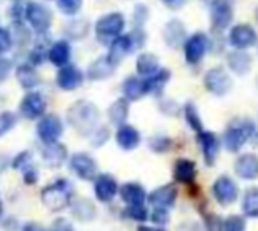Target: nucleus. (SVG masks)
<instances>
[{
  "label": "nucleus",
  "mask_w": 258,
  "mask_h": 231,
  "mask_svg": "<svg viewBox=\"0 0 258 231\" xmlns=\"http://www.w3.org/2000/svg\"><path fill=\"white\" fill-rule=\"evenodd\" d=\"M67 120L79 135L91 136L100 127V110L92 101L77 100L70 106L67 112Z\"/></svg>",
  "instance_id": "1"
},
{
  "label": "nucleus",
  "mask_w": 258,
  "mask_h": 231,
  "mask_svg": "<svg viewBox=\"0 0 258 231\" xmlns=\"http://www.w3.org/2000/svg\"><path fill=\"white\" fill-rule=\"evenodd\" d=\"M257 130L255 124L252 120L249 118H237L233 123L228 124V127L224 132V139L222 144L225 147L227 151L230 153H236L239 151L254 135V132Z\"/></svg>",
  "instance_id": "2"
},
{
  "label": "nucleus",
  "mask_w": 258,
  "mask_h": 231,
  "mask_svg": "<svg viewBox=\"0 0 258 231\" xmlns=\"http://www.w3.org/2000/svg\"><path fill=\"white\" fill-rule=\"evenodd\" d=\"M73 197V185L68 180H56L42 189L41 198L42 204L51 212H60L70 206Z\"/></svg>",
  "instance_id": "3"
},
{
  "label": "nucleus",
  "mask_w": 258,
  "mask_h": 231,
  "mask_svg": "<svg viewBox=\"0 0 258 231\" xmlns=\"http://www.w3.org/2000/svg\"><path fill=\"white\" fill-rule=\"evenodd\" d=\"M125 27V17L122 12H110L100 17L95 23V36L101 44L109 45Z\"/></svg>",
  "instance_id": "4"
},
{
  "label": "nucleus",
  "mask_w": 258,
  "mask_h": 231,
  "mask_svg": "<svg viewBox=\"0 0 258 231\" xmlns=\"http://www.w3.org/2000/svg\"><path fill=\"white\" fill-rule=\"evenodd\" d=\"M24 20L38 35H44L53 23V14L45 5L29 2L27 5H24Z\"/></svg>",
  "instance_id": "5"
},
{
  "label": "nucleus",
  "mask_w": 258,
  "mask_h": 231,
  "mask_svg": "<svg viewBox=\"0 0 258 231\" xmlns=\"http://www.w3.org/2000/svg\"><path fill=\"white\" fill-rule=\"evenodd\" d=\"M204 88L216 97H224L233 89V77L224 67H213L204 74Z\"/></svg>",
  "instance_id": "6"
},
{
  "label": "nucleus",
  "mask_w": 258,
  "mask_h": 231,
  "mask_svg": "<svg viewBox=\"0 0 258 231\" xmlns=\"http://www.w3.org/2000/svg\"><path fill=\"white\" fill-rule=\"evenodd\" d=\"M210 38L204 33V32H195L190 36L186 38L184 44H183V53H184V61L195 67L198 65L204 56L207 54L209 48H210Z\"/></svg>",
  "instance_id": "7"
},
{
  "label": "nucleus",
  "mask_w": 258,
  "mask_h": 231,
  "mask_svg": "<svg viewBox=\"0 0 258 231\" xmlns=\"http://www.w3.org/2000/svg\"><path fill=\"white\" fill-rule=\"evenodd\" d=\"M234 18V6L231 0H210V24L212 30L219 33L230 27Z\"/></svg>",
  "instance_id": "8"
},
{
  "label": "nucleus",
  "mask_w": 258,
  "mask_h": 231,
  "mask_svg": "<svg viewBox=\"0 0 258 231\" xmlns=\"http://www.w3.org/2000/svg\"><path fill=\"white\" fill-rule=\"evenodd\" d=\"M228 44L234 50H249L258 44L257 30L246 23L236 24L228 32Z\"/></svg>",
  "instance_id": "9"
},
{
  "label": "nucleus",
  "mask_w": 258,
  "mask_h": 231,
  "mask_svg": "<svg viewBox=\"0 0 258 231\" xmlns=\"http://www.w3.org/2000/svg\"><path fill=\"white\" fill-rule=\"evenodd\" d=\"M63 133V123L56 113H44L36 126V135L44 144L57 142Z\"/></svg>",
  "instance_id": "10"
},
{
  "label": "nucleus",
  "mask_w": 258,
  "mask_h": 231,
  "mask_svg": "<svg viewBox=\"0 0 258 231\" xmlns=\"http://www.w3.org/2000/svg\"><path fill=\"white\" fill-rule=\"evenodd\" d=\"M85 80V74L80 68H77L73 64H67L60 67L56 73V85L60 91L71 92L82 86Z\"/></svg>",
  "instance_id": "11"
},
{
  "label": "nucleus",
  "mask_w": 258,
  "mask_h": 231,
  "mask_svg": "<svg viewBox=\"0 0 258 231\" xmlns=\"http://www.w3.org/2000/svg\"><path fill=\"white\" fill-rule=\"evenodd\" d=\"M18 109H20V113L26 120H36V118H41L45 113L47 100L41 92L30 91L21 98Z\"/></svg>",
  "instance_id": "12"
},
{
  "label": "nucleus",
  "mask_w": 258,
  "mask_h": 231,
  "mask_svg": "<svg viewBox=\"0 0 258 231\" xmlns=\"http://www.w3.org/2000/svg\"><path fill=\"white\" fill-rule=\"evenodd\" d=\"M70 169L82 180L92 182L97 177V163L95 160L86 153H76L70 159Z\"/></svg>",
  "instance_id": "13"
},
{
  "label": "nucleus",
  "mask_w": 258,
  "mask_h": 231,
  "mask_svg": "<svg viewBox=\"0 0 258 231\" xmlns=\"http://www.w3.org/2000/svg\"><path fill=\"white\" fill-rule=\"evenodd\" d=\"M212 192H213L215 200L221 206H230L231 203L236 201V198L239 195V188L233 182V179H230L228 176H221L213 183Z\"/></svg>",
  "instance_id": "14"
},
{
  "label": "nucleus",
  "mask_w": 258,
  "mask_h": 231,
  "mask_svg": "<svg viewBox=\"0 0 258 231\" xmlns=\"http://www.w3.org/2000/svg\"><path fill=\"white\" fill-rule=\"evenodd\" d=\"M133 50H136V45H135V41L132 38L130 33L127 35H119L116 36L110 44H109V53H107V57L109 61L118 67V64H121Z\"/></svg>",
  "instance_id": "15"
},
{
  "label": "nucleus",
  "mask_w": 258,
  "mask_h": 231,
  "mask_svg": "<svg viewBox=\"0 0 258 231\" xmlns=\"http://www.w3.org/2000/svg\"><path fill=\"white\" fill-rule=\"evenodd\" d=\"M163 41L169 48H180L183 47L186 38H187V32H186V26L181 20L178 18H172L169 20L165 27H163Z\"/></svg>",
  "instance_id": "16"
},
{
  "label": "nucleus",
  "mask_w": 258,
  "mask_h": 231,
  "mask_svg": "<svg viewBox=\"0 0 258 231\" xmlns=\"http://www.w3.org/2000/svg\"><path fill=\"white\" fill-rule=\"evenodd\" d=\"M197 141H198V144L201 147V151H203V156H204L206 163L209 166H213L215 162H216V157L219 154V148H221L219 138L213 132L201 130V132H198Z\"/></svg>",
  "instance_id": "17"
},
{
  "label": "nucleus",
  "mask_w": 258,
  "mask_h": 231,
  "mask_svg": "<svg viewBox=\"0 0 258 231\" xmlns=\"http://www.w3.org/2000/svg\"><path fill=\"white\" fill-rule=\"evenodd\" d=\"M94 194L98 201L109 203L118 194V183L110 174H100L94 180Z\"/></svg>",
  "instance_id": "18"
},
{
  "label": "nucleus",
  "mask_w": 258,
  "mask_h": 231,
  "mask_svg": "<svg viewBox=\"0 0 258 231\" xmlns=\"http://www.w3.org/2000/svg\"><path fill=\"white\" fill-rule=\"evenodd\" d=\"M227 65L236 76H246L252 70V56L246 50H233L227 54Z\"/></svg>",
  "instance_id": "19"
},
{
  "label": "nucleus",
  "mask_w": 258,
  "mask_h": 231,
  "mask_svg": "<svg viewBox=\"0 0 258 231\" xmlns=\"http://www.w3.org/2000/svg\"><path fill=\"white\" fill-rule=\"evenodd\" d=\"M234 172L242 180L258 179V156L254 153H245L237 157L234 163Z\"/></svg>",
  "instance_id": "20"
},
{
  "label": "nucleus",
  "mask_w": 258,
  "mask_h": 231,
  "mask_svg": "<svg viewBox=\"0 0 258 231\" xmlns=\"http://www.w3.org/2000/svg\"><path fill=\"white\" fill-rule=\"evenodd\" d=\"M115 139H116V144L121 150L132 151L141 144V133L136 127L124 123V124L118 126Z\"/></svg>",
  "instance_id": "21"
},
{
  "label": "nucleus",
  "mask_w": 258,
  "mask_h": 231,
  "mask_svg": "<svg viewBox=\"0 0 258 231\" xmlns=\"http://www.w3.org/2000/svg\"><path fill=\"white\" fill-rule=\"evenodd\" d=\"M116 70V65H113L107 56H101L91 62V65L86 70V77L92 82H101L113 76Z\"/></svg>",
  "instance_id": "22"
},
{
  "label": "nucleus",
  "mask_w": 258,
  "mask_h": 231,
  "mask_svg": "<svg viewBox=\"0 0 258 231\" xmlns=\"http://www.w3.org/2000/svg\"><path fill=\"white\" fill-rule=\"evenodd\" d=\"M177 200V188L174 185H165L153 191L148 197V201L151 206L159 209H169L174 206Z\"/></svg>",
  "instance_id": "23"
},
{
  "label": "nucleus",
  "mask_w": 258,
  "mask_h": 231,
  "mask_svg": "<svg viewBox=\"0 0 258 231\" xmlns=\"http://www.w3.org/2000/svg\"><path fill=\"white\" fill-rule=\"evenodd\" d=\"M171 80V71L168 68H159L154 74L144 77V85H145V94L151 95H160Z\"/></svg>",
  "instance_id": "24"
},
{
  "label": "nucleus",
  "mask_w": 258,
  "mask_h": 231,
  "mask_svg": "<svg viewBox=\"0 0 258 231\" xmlns=\"http://www.w3.org/2000/svg\"><path fill=\"white\" fill-rule=\"evenodd\" d=\"M119 197L127 206H142L147 200V192L145 189L135 182L124 183L119 189Z\"/></svg>",
  "instance_id": "25"
},
{
  "label": "nucleus",
  "mask_w": 258,
  "mask_h": 231,
  "mask_svg": "<svg viewBox=\"0 0 258 231\" xmlns=\"http://www.w3.org/2000/svg\"><path fill=\"white\" fill-rule=\"evenodd\" d=\"M68 151L63 144L53 142V144H45V148L42 150V160L48 168H59L63 165L67 160Z\"/></svg>",
  "instance_id": "26"
},
{
  "label": "nucleus",
  "mask_w": 258,
  "mask_h": 231,
  "mask_svg": "<svg viewBox=\"0 0 258 231\" xmlns=\"http://www.w3.org/2000/svg\"><path fill=\"white\" fill-rule=\"evenodd\" d=\"M71 57V45L67 39L56 41L48 50H47V59L57 68L67 65Z\"/></svg>",
  "instance_id": "27"
},
{
  "label": "nucleus",
  "mask_w": 258,
  "mask_h": 231,
  "mask_svg": "<svg viewBox=\"0 0 258 231\" xmlns=\"http://www.w3.org/2000/svg\"><path fill=\"white\" fill-rule=\"evenodd\" d=\"M15 77H17V82L20 83V86L23 89H35L36 86H39L41 83V77L39 74L36 73L35 67L30 65V64H21L15 68Z\"/></svg>",
  "instance_id": "28"
},
{
  "label": "nucleus",
  "mask_w": 258,
  "mask_h": 231,
  "mask_svg": "<svg viewBox=\"0 0 258 231\" xmlns=\"http://www.w3.org/2000/svg\"><path fill=\"white\" fill-rule=\"evenodd\" d=\"M124 98H127L128 101H138L139 98H142L145 94V85H144V77H136V76H128L122 85H121Z\"/></svg>",
  "instance_id": "29"
},
{
  "label": "nucleus",
  "mask_w": 258,
  "mask_h": 231,
  "mask_svg": "<svg viewBox=\"0 0 258 231\" xmlns=\"http://www.w3.org/2000/svg\"><path fill=\"white\" fill-rule=\"evenodd\" d=\"M197 177V165L189 159H178L174 165V179L178 183L190 185Z\"/></svg>",
  "instance_id": "30"
},
{
  "label": "nucleus",
  "mask_w": 258,
  "mask_h": 231,
  "mask_svg": "<svg viewBox=\"0 0 258 231\" xmlns=\"http://www.w3.org/2000/svg\"><path fill=\"white\" fill-rule=\"evenodd\" d=\"M160 68L159 57L153 53H141L136 59V73L139 77H148Z\"/></svg>",
  "instance_id": "31"
},
{
  "label": "nucleus",
  "mask_w": 258,
  "mask_h": 231,
  "mask_svg": "<svg viewBox=\"0 0 258 231\" xmlns=\"http://www.w3.org/2000/svg\"><path fill=\"white\" fill-rule=\"evenodd\" d=\"M128 112H130V101L122 97V98L115 100L110 104V107L107 109V117H109L112 124L121 126L128 118Z\"/></svg>",
  "instance_id": "32"
},
{
  "label": "nucleus",
  "mask_w": 258,
  "mask_h": 231,
  "mask_svg": "<svg viewBox=\"0 0 258 231\" xmlns=\"http://www.w3.org/2000/svg\"><path fill=\"white\" fill-rule=\"evenodd\" d=\"M73 215L80 219V221H92L95 218V207L94 204L86 200V198H82V200H77L73 203Z\"/></svg>",
  "instance_id": "33"
},
{
  "label": "nucleus",
  "mask_w": 258,
  "mask_h": 231,
  "mask_svg": "<svg viewBox=\"0 0 258 231\" xmlns=\"http://www.w3.org/2000/svg\"><path fill=\"white\" fill-rule=\"evenodd\" d=\"M183 115H184V120L187 123V126L195 130L197 133L203 130V120L200 117V112L197 109V106L194 103H186L184 107H183Z\"/></svg>",
  "instance_id": "34"
},
{
  "label": "nucleus",
  "mask_w": 258,
  "mask_h": 231,
  "mask_svg": "<svg viewBox=\"0 0 258 231\" xmlns=\"http://www.w3.org/2000/svg\"><path fill=\"white\" fill-rule=\"evenodd\" d=\"M243 213L249 218H258V189L252 188L245 194L243 203H242Z\"/></svg>",
  "instance_id": "35"
},
{
  "label": "nucleus",
  "mask_w": 258,
  "mask_h": 231,
  "mask_svg": "<svg viewBox=\"0 0 258 231\" xmlns=\"http://www.w3.org/2000/svg\"><path fill=\"white\" fill-rule=\"evenodd\" d=\"M12 35V41L14 44H20V45H24L30 41V32L29 29L24 26L23 21H14V29L11 32Z\"/></svg>",
  "instance_id": "36"
},
{
  "label": "nucleus",
  "mask_w": 258,
  "mask_h": 231,
  "mask_svg": "<svg viewBox=\"0 0 258 231\" xmlns=\"http://www.w3.org/2000/svg\"><path fill=\"white\" fill-rule=\"evenodd\" d=\"M67 33L70 38L80 39L88 35V21L83 20H74L67 26Z\"/></svg>",
  "instance_id": "37"
},
{
  "label": "nucleus",
  "mask_w": 258,
  "mask_h": 231,
  "mask_svg": "<svg viewBox=\"0 0 258 231\" xmlns=\"http://www.w3.org/2000/svg\"><path fill=\"white\" fill-rule=\"evenodd\" d=\"M56 3H57V9L62 14L73 17L82 9L83 0H56Z\"/></svg>",
  "instance_id": "38"
},
{
  "label": "nucleus",
  "mask_w": 258,
  "mask_h": 231,
  "mask_svg": "<svg viewBox=\"0 0 258 231\" xmlns=\"http://www.w3.org/2000/svg\"><path fill=\"white\" fill-rule=\"evenodd\" d=\"M17 124V117L15 113L9 112V110H5L0 113V138L3 135H6L9 130H12Z\"/></svg>",
  "instance_id": "39"
},
{
  "label": "nucleus",
  "mask_w": 258,
  "mask_h": 231,
  "mask_svg": "<svg viewBox=\"0 0 258 231\" xmlns=\"http://www.w3.org/2000/svg\"><path fill=\"white\" fill-rule=\"evenodd\" d=\"M172 141L168 136H154L150 139V148L156 153H166L169 151Z\"/></svg>",
  "instance_id": "40"
},
{
  "label": "nucleus",
  "mask_w": 258,
  "mask_h": 231,
  "mask_svg": "<svg viewBox=\"0 0 258 231\" xmlns=\"http://www.w3.org/2000/svg\"><path fill=\"white\" fill-rule=\"evenodd\" d=\"M124 216H127L128 219L138 221V222H144L148 218V212L144 207V204L142 206H128L124 212Z\"/></svg>",
  "instance_id": "41"
},
{
  "label": "nucleus",
  "mask_w": 258,
  "mask_h": 231,
  "mask_svg": "<svg viewBox=\"0 0 258 231\" xmlns=\"http://www.w3.org/2000/svg\"><path fill=\"white\" fill-rule=\"evenodd\" d=\"M150 11L145 5H138L133 11V27H144L148 20Z\"/></svg>",
  "instance_id": "42"
},
{
  "label": "nucleus",
  "mask_w": 258,
  "mask_h": 231,
  "mask_svg": "<svg viewBox=\"0 0 258 231\" xmlns=\"http://www.w3.org/2000/svg\"><path fill=\"white\" fill-rule=\"evenodd\" d=\"M224 231H246V224L242 216L233 215L224 221Z\"/></svg>",
  "instance_id": "43"
},
{
  "label": "nucleus",
  "mask_w": 258,
  "mask_h": 231,
  "mask_svg": "<svg viewBox=\"0 0 258 231\" xmlns=\"http://www.w3.org/2000/svg\"><path fill=\"white\" fill-rule=\"evenodd\" d=\"M12 47H14V41L11 32L5 27H0V54L9 51Z\"/></svg>",
  "instance_id": "44"
},
{
  "label": "nucleus",
  "mask_w": 258,
  "mask_h": 231,
  "mask_svg": "<svg viewBox=\"0 0 258 231\" xmlns=\"http://www.w3.org/2000/svg\"><path fill=\"white\" fill-rule=\"evenodd\" d=\"M91 136L94 138V139H92V145H94V147H100V145H103V144L107 142V139H109V136H110V132H109L107 127H98Z\"/></svg>",
  "instance_id": "45"
},
{
  "label": "nucleus",
  "mask_w": 258,
  "mask_h": 231,
  "mask_svg": "<svg viewBox=\"0 0 258 231\" xmlns=\"http://www.w3.org/2000/svg\"><path fill=\"white\" fill-rule=\"evenodd\" d=\"M32 162V154L29 151H21L20 154H17L12 160V166L15 169H24L30 165Z\"/></svg>",
  "instance_id": "46"
},
{
  "label": "nucleus",
  "mask_w": 258,
  "mask_h": 231,
  "mask_svg": "<svg viewBox=\"0 0 258 231\" xmlns=\"http://www.w3.org/2000/svg\"><path fill=\"white\" fill-rule=\"evenodd\" d=\"M11 71H12V62L8 57L0 54V83L8 80Z\"/></svg>",
  "instance_id": "47"
},
{
  "label": "nucleus",
  "mask_w": 258,
  "mask_h": 231,
  "mask_svg": "<svg viewBox=\"0 0 258 231\" xmlns=\"http://www.w3.org/2000/svg\"><path fill=\"white\" fill-rule=\"evenodd\" d=\"M206 228L207 231H224V222L219 216L210 215L206 219Z\"/></svg>",
  "instance_id": "48"
},
{
  "label": "nucleus",
  "mask_w": 258,
  "mask_h": 231,
  "mask_svg": "<svg viewBox=\"0 0 258 231\" xmlns=\"http://www.w3.org/2000/svg\"><path fill=\"white\" fill-rule=\"evenodd\" d=\"M151 219L162 225V224H166L169 221V213H168V209H159V207H154V212L151 215Z\"/></svg>",
  "instance_id": "49"
},
{
  "label": "nucleus",
  "mask_w": 258,
  "mask_h": 231,
  "mask_svg": "<svg viewBox=\"0 0 258 231\" xmlns=\"http://www.w3.org/2000/svg\"><path fill=\"white\" fill-rule=\"evenodd\" d=\"M48 231H76L73 224L67 219H56L51 227L48 228Z\"/></svg>",
  "instance_id": "50"
},
{
  "label": "nucleus",
  "mask_w": 258,
  "mask_h": 231,
  "mask_svg": "<svg viewBox=\"0 0 258 231\" xmlns=\"http://www.w3.org/2000/svg\"><path fill=\"white\" fill-rule=\"evenodd\" d=\"M23 179L27 185H33L38 182V171L35 168H32L30 165L27 168L23 169Z\"/></svg>",
  "instance_id": "51"
},
{
  "label": "nucleus",
  "mask_w": 258,
  "mask_h": 231,
  "mask_svg": "<svg viewBox=\"0 0 258 231\" xmlns=\"http://www.w3.org/2000/svg\"><path fill=\"white\" fill-rule=\"evenodd\" d=\"M160 2L171 11H180L186 6L189 0H160Z\"/></svg>",
  "instance_id": "52"
},
{
  "label": "nucleus",
  "mask_w": 258,
  "mask_h": 231,
  "mask_svg": "<svg viewBox=\"0 0 258 231\" xmlns=\"http://www.w3.org/2000/svg\"><path fill=\"white\" fill-rule=\"evenodd\" d=\"M177 109H178V106L174 101H163L162 103V110L166 113H169V112L174 113V112H177Z\"/></svg>",
  "instance_id": "53"
},
{
  "label": "nucleus",
  "mask_w": 258,
  "mask_h": 231,
  "mask_svg": "<svg viewBox=\"0 0 258 231\" xmlns=\"http://www.w3.org/2000/svg\"><path fill=\"white\" fill-rule=\"evenodd\" d=\"M21 231H42V228L38 224H26Z\"/></svg>",
  "instance_id": "54"
},
{
  "label": "nucleus",
  "mask_w": 258,
  "mask_h": 231,
  "mask_svg": "<svg viewBox=\"0 0 258 231\" xmlns=\"http://www.w3.org/2000/svg\"><path fill=\"white\" fill-rule=\"evenodd\" d=\"M138 231H163L160 230V228H154V227H145V225H142V227H139Z\"/></svg>",
  "instance_id": "55"
},
{
  "label": "nucleus",
  "mask_w": 258,
  "mask_h": 231,
  "mask_svg": "<svg viewBox=\"0 0 258 231\" xmlns=\"http://www.w3.org/2000/svg\"><path fill=\"white\" fill-rule=\"evenodd\" d=\"M0 216H2V204H0Z\"/></svg>",
  "instance_id": "56"
},
{
  "label": "nucleus",
  "mask_w": 258,
  "mask_h": 231,
  "mask_svg": "<svg viewBox=\"0 0 258 231\" xmlns=\"http://www.w3.org/2000/svg\"><path fill=\"white\" fill-rule=\"evenodd\" d=\"M15 2H20V0H15Z\"/></svg>",
  "instance_id": "57"
},
{
  "label": "nucleus",
  "mask_w": 258,
  "mask_h": 231,
  "mask_svg": "<svg viewBox=\"0 0 258 231\" xmlns=\"http://www.w3.org/2000/svg\"><path fill=\"white\" fill-rule=\"evenodd\" d=\"M257 45H258V44H257Z\"/></svg>",
  "instance_id": "58"
}]
</instances>
